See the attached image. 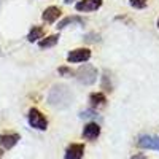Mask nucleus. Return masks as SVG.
<instances>
[{"label":"nucleus","mask_w":159,"mask_h":159,"mask_svg":"<svg viewBox=\"0 0 159 159\" xmlns=\"http://www.w3.org/2000/svg\"><path fill=\"white\" fill-rule=\"evenodd\" d=\"M73 100V94L65 84H54L48 92V103L54 108H67Z\"/></svg>","instance_id":"f257e3e1"},{"label":"nucleus","mask_w":159,"mask_h":159,"mask_svg":"<svg viewBox=\"0 0 159 159\" xmlns=\"http://www.w3.org/2000/svg\"><path fill=\"white\" fill-rule=\"evenodd\" d=\"M97 76H99V72L94 65L91 64H84V65H80L75 72V78L78 80L81 84L84 86H91L97 81Z\"/></svg>","instance_id":"f03ea898"},{"label":"nucleus","mask_w":159,"mask_h":159,"mask_svg":"<svg viewBox=\"0 0 159 159\" xmlns=\"http://www.w3.org/2000/svg\"><path fill=\"white\" fill-rule=\"evenodd\" d=\"M27 121L30 124V127L37 129V130H46L48 129V119L46 116L40 111L38 108L32 107L27 113Z\"/></svg>","instance_id":"7ed1b4c3"},{"label":"nucleus","mask_w":159,"mask_h":159,"mask_svg":"<svg viewBox=\"0 0 159 159\" xmlns=\"http://www.w3.org/2000/svg\"><path fill=\"white\" fill-rule=\"evenodd\" d=\"M89 59H91V49L89 48H76V49H72L67 54V61L70 64L86 62Z\"/></svg>","instance_id":"20e7f679"},{"label":"nucleus","mask_w":159,"mask_h":159,"mask_svg":"<svg viewBox=\"0 0 159 159\" xmlns=\"http://www.w3.org/2000/svg\"><path fill=\"white\" fill-rule=\"evenodd\" d=\"M103 3V0H80V2L75 3L76 11H81V13H92V11H97Z\"/></svg>","instance_id":"39448f33"},{"label":"nucleus","mask_w":159,"mask_h":159,"mask_svg":"<svg viewBox=\"0 0 159 159\" xmlns=\"http://www.w3.org/2000/svg\"><path fill=\"white\" fill-rule=\"evenodd\" d=\"M137 145L143 150H156L159 151V137L157 135H140Z\"/></svg>","instance_id":"423d86ee"},{"label":"nucleus","mask_w":159,"mask_h":159,"mask_svg":"<svg viewBox=\"0 0 159 159\" xmlns=\"http://www.w3.org/2000/svg\"><path fill=\"white\" fill-rule=\"evenodd\" d=\"M84 156V145L83 143H72L67 147L64 159H83Z\"/></svg>","instance_id":"0eeeda50"},{"label":"nucleus","mask_w":159,"mask_h":159,"mask_svg":"<svg viewBox=\"0 0 159 159\" xmlns=\"http://www.w3.org/2000/svg\"><path fill=\"white\" fill-rule=\"evenodd\" d=\"M19 140H21V135L16 134V132H11V134H0V147L3 150H11Z\"/></svg>","instance_id":"6e6552de"},{"label":"nucleus","mask_w":159,"mask_h":159,"mask_svg":"<svg viewBox=\"0 0 159 159\" xmlns=\"http://www.w3.org/2000/svg\"><path fill=\"white\" fill-rule=\"evenodd\" d=\"M99 135H100V126L97 124V123H94V121H91V123H88L86 126H84V129H83V137L86 139V140H97L99 139Z\"/></svg>","instance_id":"1a4fd4ad"},{"label":"nucleus","mask_w":159,"mask_h":159,"mask_svg":"<svg viewBox=\"0 0 159 159\" xmlns=\"http://www.w3.org/2000/svg\"><path fill=\"white\" fill-rule=\"evenodd\" d=\"M62 15V11L61 8L57 7H48L45 11H43V15H42V19L48 24H52V22H56L59 19V16Z\"/></svg>","instance_id":"9d476101"},{"label":"nucleus","mask_w":159,"mask_h":159,"mask_svg":"<svg viewBox=\"0 0 159 159\" xmlns=\"http://www.w3.org/2000/svg\"><path fill=\"white\" fill-rule=\"evenodd\" d=\"M59 38H61V35H59V34H52V35L43 37V38H42V40H40V42H38V46L42 48V49H46V48H52V46H56V45H57Z\"/></svg>","instance_id":"9b49d317"},{"label":"nucleus","mask_w":159,"mask_h":159,"mask_svg":"<svg viewBox=\"0 0 159 159\" xmlns=\"http://www.w3.org/2000/svg\"><path fill=\"white\" fill-rule=\"evenodd\" d=\"M89 102H91L92 108H100L107 103V97H105L103 92H92L89 96Z\"/></svg>","instance_id":"f8f14e48"},{"label":"nucleus","mask_w":159,"mask_h":159,"mask_svg":"<svg viewBox=\"0 0 159 159\" xmlns=\"http://www.w3.org/2000/svg\"><path fill=\"white\" fill-rule=\"evenodd\" d=\"M70 24H80V25H83V24H84V19H83V18H80V16H67V18L61 19V21L57 22L56 27L61 30V29L67 27V25H70Z\"/></svg>","instance_id":"ddd939ff"},{"label":"nucleus","mask_w":159,"mask_h":159,"mask_svg":"<svg viewBox=\"0 0 159 159\" xmlns=\"http://www.w3.org/2000/svg\"><path fill=\"white\" fill-rule=\"evenodd\" d=\"M43 37H45V29L40 27V25H34L29 32V35H27V40L30 43H34V42H40Z\"/></svg>","instance_id":"4468645a"},{"label":"nucleus","mask_w":159,"mask_h":159,"mask_svg":"<svg viewBox=\"0 0 159 159\" xmlns=\"http://www.w3.org/2000/svg\"><path fill=\"white\" fill-rule=\"evenodd\" d=\"M100 86H102L103 91H107V92H111L113 91V83H111V73H110V70H103Z\"/></svg>","instance_id":"2eb2a0df"},{"label":"nucleus","mask_w":159,"mask_h":159,"mask_svg":"<svg viewBox=\"0 0 159 159\" xmlns=\"http://www.w3.org/2000/svg\"><path fill=\"white\" fill-rule=\"evenodd\" d=\"M129 5L135 10H143V8H147L148 0H129Z\"/></svg>","instance_id":"dca6fc26"},{"label":"nucleus","mask_w":159,"mask_h":159,"mask_svg":"<svg viewBox=\"0 0 159 159\" xmlns=\"http://www.w3.org/2000/svg\"><path fill=\"white\" fill-rule=\"evenodd\" d=\"M80 116H81L83 119L86 118V119H94V118H97V111L94 110V108H89V110H83L81 113H80Z\"/></svg>","instance_id":"f3484780"},{"label":"nucleus","mask_w":159,"mask_h":159,"mask_svg":"<svg viewBox=\"0 0 159 159\" xmlns=\"http://www.w3.org/2000/svg\"><path fill=\"white\" fill-rule=\"evenodd\" d=\"M83 40H84V42H88V43H97L99 40H100V37L96 32H91V34H86Z\"/></svg>","instance_id":"a211bd4d"},{"label":"nucleus","mask_w":159,"mask_h":159,"mask_svg":"<svg viewBox=\"0 0 159 159\" xmlns=\"http://www.w3.org/2000/svg\"><path fill=\"white\" fill-rule=\"evenodd\" d=\"M57 73L61 75V76H73L75 75V72L72 70V69H69V67H65V65H62V67H59L57 69Z\"/></svg>","instance_id":"6ab92c4d"},{"label":"nucleus","mask_w":159,"mask_h":159,"mask_svg":"<svg viewBox=\"0 0 159 159\" xmlns=\"http://www.w3.org/2000/svg\"><path fill=\"white\" fill-rule=\"evenodd\" d=\"M130 159H147V154H143V153H137V154H134Z\"/></svg>","instance_id":"aec40b11"},{"label":"nucleus","mask_w":159,"mask_h":159,"mask_svg":"<svg viewBox=\"0 0 159 159\" xmlns=\"http://www.w3.org/2000/svg\"><path fill=\"white\" fill-rule=\"evenodd\" d=\"M64 2L67 3V5H70V3H73V2H75V0H64Z\"/></svg>","instance_id":"412c9836"},{"label":"nucleus","mask_w":159,"mask_h":159,"mask_svg":"<svg viewBox=\"0 0 159 159\" xmlns=\"http://www.w3.org/2000/svg\"><path fill=\"white\" fill-rule=\"evenodd\" d=\"M2 156H3V151H2V150H0V157H2Z\"/></svg>","instance_id":"4be33fe9"},{"label":"nucleus","mask_w":159,"mask_h":159,"mask_svg":"<svg viewBox=\"0 0 159 159\" xmlns=\"http://www.w3.org/2000/svg\"><path fill=\"white\" fill-rule=\"evenodd\" d=\"M157 29H159V18H157Z\"/></svg>","instance_id":"5701e85b"},{"label":"nucleus","mask_w":159,"mask_h":159,"mask_svg":"<svg viewBox=\"0 0 159 159\" xmlns=\"http://www.w3.org/2000/svg\"><path fill=\"white\" fill-rule=\"evenodd\" d=\"M0 3H2V0H0Z\"/></svg>","instance_id":"b1692460"}]
</instances>
